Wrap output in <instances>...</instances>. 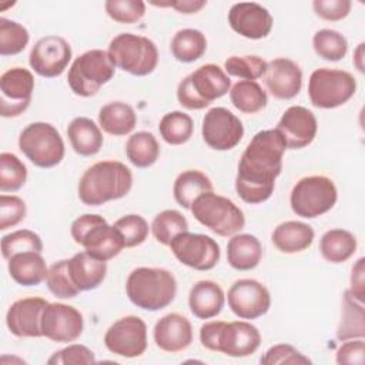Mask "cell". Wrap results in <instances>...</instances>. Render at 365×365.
I'll return each instance as SVG.
<instances>
[{
    "label": "cell",
    "mask_w": 365,
    "mask_h": 365,
    "mask_svg": "<svg viewBox=\"0 0 365 365\" xmlns=\"http://www.w3.org/2000/svg\"><path fill=\"white\" fill-rule=\"evenodd\" d=\"M285 150L287 144L277 128L262 130L251 138L235 177V191L244 202L261 204L272 195Z\"/></svg>",
    "instance_id": "6da1fadb"
},
{
    "label": "cell",
    "mask_w": 365,
    "mask_h": 365,
    "mask_svg": "<svg viewBox=\"0 0 365 365\" xmlns=\"http://www.w3.org/2000/svg\"><path fill=\"white\" fill-rule=\"evenodd\" d=\"M133 187L131 170L115 160H104L88 167L78 181V198L90 207L125 197Z\"/></svg>",
    "instance_id": "7a4b0ae2"
},
{
    "label": "cell",
    "mask_w": 365,
    "mask_h": 365,
    "mask_svg": "<svg viewBox=\"0 0 365 365\" xmlns=\"http://www.w3.org/2000/svg\"><path fill=\"white\" fill-rule=\"evenodd\" d=\"M128 299L145 311H160L168 307L177 295V279L168 269L138 267L125 281Z\"/></svg>",
    "instance_id": "3957f363"
},
{
    "label": "cell",
    "mask_w": 365,
    "mask_h": 365,
    "mask_svg": "<svg viewBox=\"0 0 365 365\" xmlns=\"http://www.w3.org/2000/svg\"><path fill=\"white\" fill-rule=\"evenodd\" d=\"M231 80L217 64L208 63L184 77L177 87V100L187 110H202L230 91Z\"/></svg>",
    "instance_id": "277c9868"
},
{
    "label": "cell",
    "mask_w": 365,
    "mask_h": 365,
    "mask_svg": "<svg viewBox=\"0 0 365 365\" xmlns=\"http://www.w3.org/2000/svg\"><path fill=\"white\" fill-rule=\"evenodd\" d=\"M71 237L76 244L97 259L110 261L124 248L123 238L114 225H108L98 214H84L71 222Z\"/></svg>",
    "instance_id": "5b68a950"
},
{
    "label": "cell",
    "mask_w": 365,
    "mask_h": 365,
    "mask_svg": "<svg viewBox=\"0 0 365 365\" xmlns=\"http://www.w3.org/2000/svg\"><path fill=\"white\" fill-rule=\"evenodd\" d=\"M190 211L200 224L220 237H232L245 225L242 210L230 198L212 191L197 197Z\"/></svg>",
    "instance_id": "8992f818"
},
{
    "label": "cell",
    "mask_w": 365,
    "mask_h": 365,
    "mask_svg": "<svg viewBox=\"0 0 365 365\" xmlns=\"http://www.w3.org/2000/svg\"><path fill=\"white\" fill-rule=\"evenodd\" d=\"M107 51L115 67L131 76H148L158 64L157 46L144 36L121 33L110 41Z\"/></svg>",
    "instance_id": "52a82bcc"
},
{
    "label": "cell",
    "mask_w": 365,
    "mask_h": 365,
    "mask_svg": "<svg viewBox=\"0 0 365 365\" xmlns=\"http://www.w3.org/2000/svg\"><path fill=\"white\" fill-rule=\"evenodd\" d=\"M115 73L108 51L91 48L80 54L68 68L67 83L71 91L80 97H91L108 83Z\"/></svg>",
    "instance_id": "ba28073f"
},
{
    "label": "cell",
    "mask_w": 365,
    "mask_h": 365,
    "mask_svg": "<svg viewBox=\"0 0 365 365\" xmlns=\"http://www.w3.org/2000/svg\"><path fill=\"white\" fill-rule=\"evenodd\" d=\"M20 151L40 168H51L64 158V141L57 128L44 121L29 124L19 137Z\"/></svg>",
    "instance_id": "9c48e42d"
},
{
    "label": "cell",
    "mask_w": 365,
    "mask_h": 365,
    "mask_svg": "<svg viewBox=\"0 0 365 365\" xmlns=\"http://www.w3.org/2000/svg\"><path fill=\"white\" fill-rule=\"evenodd\" d=\"M338 191L334 181L325 175L301 178L291 191L289 204L292 211L302 218H317L334 208Z\"/></svg>",
    "instance_id": "30bf717a"
},
{
    "label": "cell",
    "mask_w": 365,
    "mask_h": 365,
    "mask_svg": "<svg viewBox=\"0 0 365 365\" xmlns=\"http://www.w3.org/2000/svg\"><path fill=\"white\" fill-rule=\"evenodd\" d=\"M356 91L355 77L338 68H317L309 76L308 96L317 108H336L348 103Z\"/></svg>",
    "instance_id": "8fae6325"
},
{
    "label": "cell",
    "mask_w": 365,
    "mask_h": 365,
    "mask_svg": "<svg viewBox=\"0 0 365 365\" xmlns=\"http://www.w3.org/2000/svg\"><path fill=\"white\" fill-rule=\"evenodd\" d=\"M170 248L182 265L197 271L212 269L221 257L220 245L214 238L188 231L178 234L171 241Z\"/></svg>",
    "instance_id": "7c38bea8"
},
{
    "label": "cell",
    "mask_w": 365,
    "mask_h": 365,
    "mask_svg": "<svg viewBox=\"0 0 365 365\" xmlns=\"http://www.w3.org/2000/svg\"><path fill=\"white\" fill-rule=\"evenodd\" d=\"M201 134L204 143L217 151L232 150L244 137L241 120L225 107L210 108L204 118Z\"/></svg>",
    "instance_id": "4fadbf2b"
},
{
    "label": "cell",
    "mask_w": 365,
    "mask_h": 365,
    "mask_svg": "<svg viewBox=\"0 0 365 365\" xmlns=\"http://www.w3.org/2000/svg\"><path fill=\"white\" fill-rule=\"evenodd\" d=\"M106 348L118 356L137 358L147 349V325L137 315L117 319L104 335Z\"/></svg>",
    "instance_id": "5bb4252c"
},
{
    "label": "cell",
    "mask_w": 365,
    "mask_h": 365,
    "mask_svg": "<svg viewBox=\"0 0 365 365\" xmlns=\"http://www.w3.org/2000/svg\"><path fill=\"white\" fill-rule=\"evenodd\" d=\"M34 90L33 74L23 67H13L0 77V114L17 117L24 113L31 101Z\"/></svg>",
    "instance_id": "9a60e30c"
},
{
    "label": "cell",
    "mask_w": 365,
    "mask_h": 365,
    "mask_svg": "<svg viewBox=\"0 0 365 365\" xmlns=\"http://www.w3.org/2000/svg\"><path fill=\"white\" fill-rule=\"evenodd\" d=\"M228 307L241 319L265 315L271 307V295L264 284L252 278L235 281L228 289Z\"/></svg>",
    "instance_id": "2e32d148"
},
{
    "label": "cell",
    "mask_w": 365,
    "mask_h": 365,
    "mask_svg": "<svg viewBox=\"0 0 365 365\" xmlns=\"http://www.w3.org/2000/svg\"><path fill=\"white\" fill-rule=\"evenodd\" d=\"M71 60V47L60 36H46L37 40L30 51V67L41 77L54 78L63 74Z\"/></svg>",
    "instance_id": "e0dca14e"
},
{
    "label": "cell",
    "mask_w": 365,
    "mask_h": 365,
    "mask_svg": "<svg viewBox=\"0 0 365 365\" xmlns=\"http://www.w3.org/2000/svg\"><path fill=\"white\" fill-rule=\"evenodd\" d=\"M81 312L67 304L48 302L41 317L43 336L53 342H73L83 334Z\"/></svg>",
    "instance_id": "ac0fdd59"
},
{
    "label": "cell",
    "mask_w": 365,
    "mask_h": 365,
    "mask_svg": "<svg viewBox=\"0 0 365 365\" xmlns=\"http://www.w3.org/2000/svg\"><path fill=\"white\" fill-rule=\"evenodd\" d=\"M48 301L41 297H27L14 301L6 314L9 331L19 338H40L41 317Z\"/></svg>",
    "instance_id": "d6986e66"
},
{
    "label": "cell",
    "mask_w": 365,
    "mask_h": 365,
    "mask_svg": "<svg viewBox=\"0 0 365 365\" xmlns=\"http://www.w3.org/2000/svg\"><path fill=\"white\" fill-rule=\"evenodd\" d=\"M228 23L237 34L250 40H259L269 34L274 20L264 6L254 1H241L230 9Z\"/></svg>",
    "instance_id": "ffe728a7"
},
{
    "label": "cell",
    "mask_w": 365,
    "mask_h": 365,
    "mask_svg": "<svg viewBox=\"0 0 365 365\" xmlns=\"http://www.w3.org/2000/svg\"><path fill=\"white\" fill-rule=\"evenodd\" d=\"M277 130L281 133L287 148L299 150L309 145L318 130L315 114L302 106H291L281 115Z\"/></svg>",
    "instance_id": "44dd1931"
},
{
    "label": "cell",
    "mask_w": 365,
    "mask_h": 365,
    "mask_svg": "<svg viewBox=\"0 0 365 365\" xmlns=\"http://www.w3.org/2000/svg\"><path fill=\"white\" fill-rule=\"evenodd\" d=\"M261 345V334L257 327L247 321L224 322L218 336L217 352L232 358L252 355Z\"/></svg>",
    "instance_id": "7402d4cb"
},
{
    "label": "cell",
    "mask_w": 365,
    "mask_h": 365,
    "mask_svg": "<svg viewBox=\"0 0 365 365\" xmlns=\"http://www.w3.org/2000/svg\"><path fill=\"white\" fill-rule=\"evenodd\" d=\"M265 86L271 96L278 100H291L301 91L302 71L299 66L285 57L267 63Z\"/></svg>",
    "instance_id": "603a6c76"
},
{
    "label": "cell",
    "mask_w": 365,
    "mask_h": 365,
    "mask_svg": "<svg viewBox=\"0 0 365 365\" xmlns=\"http://www.w3.org/2000/svg\"><path fill=\"white\" fill-rule=\"evenodd\" d=\"M157 348L164 352L175 354L187 349L192 342L191 322L181 314L171 312L161 317L153 329Z\"/></svg>",
    "instance_id": "cb8c5ba5"
},
{
    "label": "cell",
    "mask_w": 365,
    "mask_h": 365,
    "mask_svg": "<svg viewBox=\"0 0 365 365\" xmlns=\"http://www.w3.org/2000/svg\"><path fill=\"white\" fill-rule=\"evenodd\" d=\"M225 302L222 288L210 279L195 282L188 294V307L194 317L198 319H210L217 317Z\"/></svg>",
    "instance_id": "d4e9b609"
},
{
    "label": "cell",
    "mask_w": 365,
    "mask_h": 365,
    "mask_svg": "<svg viewBox=\"0 0 365 365\" xmlns=\"http://www.w3.org/2000/svg\"><path fill=\"white\" fill-rule=\"evenodd\" d=\"M68 272L80 292L91 291L103 284L107 274V262L94 258L87 251H81L68 259Z\"/></svg>",
    "instance_id": "484cf974"
},
{
    "label": "cell",
    "mask_w": 365,
    "mask_h": 365,
    "mask_svg": "<svg viewBox=\"0 0 365 365\" xmlns=\"http://www.w3.org/2000/svg\"><path fill=\"white\" fill-rule=\"evenodd\" d=\"M315 232L311 225L302 221H285L278 224L272 234L271 241L275 248L284 254H297L311 247Z\"/></svg>",
    "instance_id": "4316f807"
},
{
    "label": "cell",
    "mask_w": 365,
    "mask_h": 365,
    "mask_svg": "<svg viewBox=\"0 0 365 365\" xmlns=\"http://www.w3.org/2000/svg\"><path fill=\"white\" fill-rule=\"evenodd\" d=\"M10 277L23 287H36L41 284L48 272L41 252H19L7 259Z\"/></svg>",
    "instance_id": "83f0119b"
},
{
    "label": "cell",
    "mask_w": 365,
    "mask_h": 365,
    "mask_svg": "<svg viewBox=\"0 0 365 365\" xmlns=\"http://www.w3.org/2000/svg\"><path fill=\"white\" fill-rule=\"evenodd\" d=\"M67 137L73 150L83 157L96 155L104 138L100 127L88 117H76L67 127Z\"/></svg>",
    "instance_id": "f1b7e54d"
},
{
    "label": "cell",
    "mask_w": 365,
    "mask_h": 365,
    "mask_svg": "<svg viewBox=\"0 0 365 365\" xmlns=\"http://www.w3.org/2000/svg\"><path fill=\"white\" fill-rule=\"evenodd\" d=\"M262 257V245L252 234H235L227 244L228 264L237 271L254 269Z\"/></svg>",
    "instance_id": "f546056e"
},
{
    "label": "cell",
    "mask_w": 365,
    "mask_h": 365,
    "mask_svg": "<svg viewBox=\"0 0 365 365\" xmlns=\"http://www.w3.org/2000/svg\"><path fill=\"white\" fill-rule=\"evenodd\" d=\"M137 124L134 108L123 101H111L98 111V125L107 134L121 137L130 134Z\"/></svg>",
    "instance_id": "4dcf8cb0"
},
{
    "label": "cell",
    "mask_w": 365,
    "mask_h": 365,
    "mask_svg": "<svg viewBox=\"0 0 365 365\" xmlns=\"http://www.w3.org/2000/svg\"><path fill=\"white\" fill-rule=\"evenodd\" d=\"M356 245L358 242L352 232L342 228H332L321 237L319 251L325 261L341 264L355 254Z\"/></svg>",
    "instance_id": "1f68e13d"
},
{
    "label": "cell",
    "mask_w": 365,
    "mask_h": 365,
    "mask_svg": "<svg viewBox=\"0 0 365 365\" xmlns=\"http://www.w3.org/2000/svg\"><path fill=\"white\" fill-rule=\"evenodd\" d=\"M212 191V182L200 170H185L174 181L173 194L178 205L190 210L194 200L204 192Z\"/></svg>",
    "instance_id": "d6a6232c"
},
{
    "label": "cell",
    "mask_w": 365,
    "mask_h": 365,
    "mask_svg": "<svg viewBox=\"0 0 365 365\" xmlns=\"http://www.w3.org/2000/svg\"><path fill=\"white\" fill-rule=\"evenodd\" d=\"M365 336V314L361 301L354 298L346 289L342 297L341 321L336 328V338L339 341L364 338Z\"/></svg>",
    "instance_id": "836d02e7"
},
{
    "label": "cell",
    "mask_w": 365,
    "mask_h": 365,
    "mask_svg": "<svg viewBox=\"0 0 365 365\" xmlns=\"http://www.w3.org/2000/svg\"><path fill=\"white\" fill-rule=\"evenodd\" d=\"M125 155L137 168H148L158 160L160 144L153 133L137 131L125 143Z\"/></svg>",
    "instance_id": "e575fe53"
},
{
    "label": "cell",
    "mask_w": 365,
    "mask_h": 365,
    "mask_svg": "<svg viewBox=\"0 0 365 365\" xmlns=\"http://www.w3.org/2000/svg\"><path fill=\"white\" fill-rule=\"evenodd\" d=\"M171 54L181 63H192L201 58L207 50V38L197 29L178 30L170 44Z\"/></svg>",
    "instance_id": "d590c367"
},
{
    "label": "cell",
    "mask_w": 365,
    "mask_h": 365,
    "mask_svg": "<svg viewBox=\"0 0 365 365\" xmlns=\"http://www.w3.org/2000/svg\"><path fill=\"white\" fill-rule=\"evenodd\" d=\"M232 106L244 114H255L267 107L268 97L257 81L240 80L230 90Z\"/></svg>",
    "instance_id": "8d00e7d4"
},
{
    "label": "cell",
    "mask_w": 365,
    "mask_h": 365,
    "mask_svg": "<svg viewBox=\"0 0 365 365\" xmlns=\"http://www.w3.org/2000/svg\"><path fill=\"white\" fill-rule=\"evenodd\" d=\"M158 130L167 144L181 145L191 138L194 131V123L187 113L175 110L163 115Z\"/></svg>",
    "instance_id": "74e56055"
},
{
    "label": "cell",
    "mask_w": 365,
    "mask_h": 365,
    "mask_svg": "<svg viewBox=\"0 0 365 365\" xmlns=\"http://www.w3.org/2000/svg\"><path fill=\"white\" fill-rule=\"evenodd\" d=\"M151 231L160 244L170 245L178 234L188 231V222L180 211L164 210L154 217L151 222Z\"/></svg>",
    "instance_id": "f35d334b"
},
{
    "label": "cell",
    "mask_w": 365,
    "mask_h": 365,
    "mask_svg": "<svg viewBox=\"0 0 365 365\" xmlns=\"http://www.w3.org/2000/svg\"><path fill=\"white\" fill-rule=\"evenodd\" d=\"M312 47L317 56L321 58L328 61H339L348 51V41L339 31L322 29L314 34Z\"/></svg>",
    "instance_id": "ab89813d"
},
{
    "label": "cell",
    "mask_w": 365,
    "mask_h": 365,
    "mask_svg": "<svg viewBox=\"0 0 365 365\" xmlns=\"http://www.w3.org/2000/svg\"><path fill=\"white\" fill-rule=\"evenodd\" d=\"M30 36L24 26L17 21L0 17V54L3 57L21 53L29 44Z\"/></svg>",
    "instance_id": "60d3db41"
},
{
    "label": "cell",
    "mask_w": 365,
    "mask_h": 365,
    "mask_svg": "<svg viewBox=\"0 0 365 365\" xmlns=\"http://www.w3.org/2000/svg\"><path fill=\"white\" fill-rule=\"evenodd\" d=\"M27 180V168L23 161L11 154H0V190L1 192L19 191Z\"/></svg>",
    "instance_id": "b9f144b4"
},
{
    "label": "cell",
    "mask_w": 365,
    "mask_h": 365,
    "mask_svg": "<svg viewBox=\"0 0 365 365\" xmlns=\"http://www.w3.org/2000/svg\"><path fill=\"white\" fill-rule=\"evenodd\" d=\"M46 284L50 292L61 299L74 298L80 294V289L74 285L68 272V259L56 261L47 272Z\"/></svg>",
    "instance_id": "7bdbcfd3"
},
{
    "label": "cell",
    "mask_w": 365,
    "mask_h": 365,
    "mask_svg": "<svg viewBox=\"0 0 365 365\" xmlns=\"http://www.w3.org/2000/svg\"><path fill=\"white\" fill-rule=\"evenodd\" d=\"M29 251H43V241L40 235L31 230H17L1 238V254L4 259H10L14 254Z\"/></svg>",
    "instance_id": "ee69618b"
},
{
    "label": "cell",
    "mask_w": 365,
    "mask_h": 365,
    "mask_svg": "<svg viewBox=\"0 0 365 365\" xmlns=\"http://www.w3.org/2000/svg\"><path fill=\"white\" fill-rule=\"evenodd\" d=\"M225 73L244 80L255 81L267 70V61L258 56H231L224 63Z\"/></svg>",
    "instance_id": "f6af8a7d"
},
{
    "label": "cell",
    "mask_w": 365,
    "mask_h": 365,
    "mask_svg": "<svg viewBox=\"0 0 365 365\" xmlns=\"http://www.w3.org/2000/svg\"><path fill=\"white\" fill-rule=\"evenodd\" d=\"M113 225L120 232L125 248L141 245L147 240L150 231L147 221L138 214L124 215L118 218Z\"/></svg>",
    "instance_id": "bcb514c9"
},
{
    "label": "cell",
    "mask_w": 365,
    "mask_h": 365,
    "mask_svg": "<svg viewBox=\"0 0 365 365\" xmlns=\"http://www.w3.org/2000/svg\"><path fill=\"white\" fill-rule=\"evenodd\" d=\"M108 17L121 24H133L145 14V3L141 0H107L104 3Z\"/></svg>",
    "instance_id": "7dc6e473"
},
{
    "label": "cell",
    "mask_w": 365,
    "mask_h": 365,
    "mask_svg": "<svg viewBox=\"0 0 365 365\" xmlns=\"http://www.w3.org/2000/svg\"><path fill=\"white\" fill-rule=\"evenodd\" d=\"M26 217V202L17 195H0V230L16 227Z\"/></svg>",
    "instance_id": "c3c4849f"
},
{
    "label": "cell",
    "mask_w": 365,
    "mask_h": 365,
    "mask_svg": "<svg viewBox=\"0 0 365 365\" xmlns=\"http://www.w3.org/2000/svg\"><path fill=\"white\" fill-rule=\"evenodd\" d=\"M264 365H277V364H311V359L299 352L295 346L289 344H277L271 346L259 359Z\"/></svg>",
    "instance_id": "681fc988"
},
{
    "label": "cell",
    "mask_w": 365,
    "mask_h": 365,
    "mask_svg": "<svg viewBox=\"0 0 365 365\" xmlns=\"http://www.w3.org/2000/svg\"><path fill=\"white\" fill-rule=\"evenodd\" d=\"M96 356L91 349L86 345L73 344L57 352H54L48 359V365H80V364H94Z\"/></svg>",
    "instance_id": "f907efd6"
},
{
    "label": "cell",
    "mask_w": 365,
    "mask_h": 365,
    "mask_svg": "<svg viewBox=\"0 0 365 365\" xmlns=\"http://www.w3.org/2000/svg\"><path fill=\"white\" fill-rule=\"evenodd\" d=\"M352 3L349 0H315L312 9L315 14L327 21L344 20L351 11Z\"/></svg>",
    "instance_id": "816d5d0a"
},
{
    "label": "cell",
    "mask_w": 365,
    "mask_h": 365,
    "mask_svg": "<svg viewBox=\"0 0 365 365\" xmlns=\"http://www.w3.org/2000/svg\"><path fill=\"white\" fill-rule=\"evenodd\" d=\"M344 344L336 349L335 361L339 365L349 364V365H364V349L365 342L364 338H354L342 341Z\"/></svg>",
    "instance_id": "f5cc1de1"
},
{
    "label": "cell",
    "mask_w": 365,
    "mask_h": 365,
    "mask_svg": "<svg viewBox=\"0 0 365 365\" xmlns=\"http://www.w3.org/2000/svg\"><path fill=\"white\" fill-rule=\"evenodd\" d=\"M364 262L365 259L364 258H359L355 265L352 267V271H351V288L348 289L351 292V295L354 298H356L358 301H364V272H365V268H364Z\"/></svg>",
    "instance_id": "db71d44e"
},
{
    "label": "cell",
    "mask_w": 365,
    "mask_h": 365,
    "mask_svg": "<svg viewBox=\"0 0 365 365\" xmlns=\"http://www.w3.org/2000/svg\"><path fill=\"white\" fill-rule=\"evenodd\" d=\"M153 4L160 6V7H173L178 13H182V14H192V13L200 11L207 4V1L205 0H175V1L153 3Z\"/></svg>",
    "instance_id": "11a10c76"
},
{
    "label": "cell",
    "mask_w": 365,
    "mask_h": 365,
    "mask_svg": "<svg viewBox=\"0 0 365 365\" xmlns=\"http://www.w3.org/2000/svg\"><path fill=\"white\" fill-rule=\"evenodd\" d=\"M362 56H364V43L358 44V48L354 53V64L356 66V68L364 73V64H362Z\"/></svg>",
    "instance_id": "9f6ffc18"
}]
</instances>
